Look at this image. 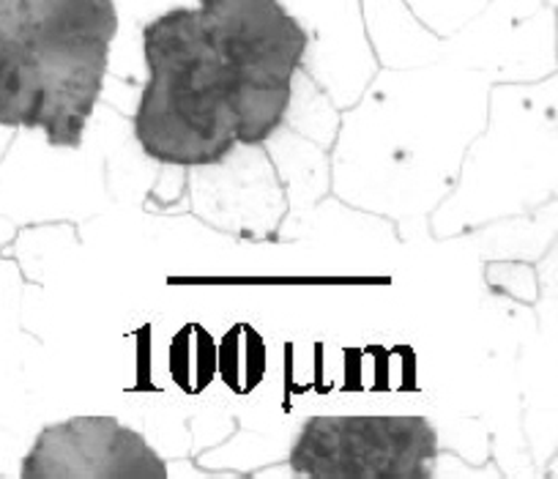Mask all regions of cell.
Listing matches in <instances>:
<instances>
[{"label": "cell", "mask_w": 558, "mask_h": 479, "mask_svg": "<svg viewBox=\"0 0 558 479\" xmlns=\"http://www.w3.org/2000/svg\"><path fill=\"white\" fill-rule=\"evenodd\" d=\"M121 31L116 0H0V127L77 148Z\"/></svg>", "instance_id": "cell-1"}, {"label": "cell", "mask_w": 558, "mask_h": 479, "mask_svg": "<svg viewBox=\"0 0 558 479\" xmlns=\"http://www.w3.org/2000/svg\"><path fill=\"white\" fill-rule=\"evenodd\" d=\"M148 83L134 137L151 159L179 168L219 165L235 148V72L214 50L201 9L170 7L140 28Z\"/></svg>", "instance_id": "cell-2"}, {"label": "cell", "mask_w": 558, "mask_h": 479, "mask_svg": "<svg viewBox=\"0 0 558 479\" xmlns=\"http://www.w3.org/2000/svg\"><path fill=\"white\" fill-rule=\"evenodd\" d=\"M214 50L235 72V143L271 137L288 116L310 52L302 20L282 0H195Z\"/></svg>", "instance_id": "cell-3"}, {"label": "cell", "mask_w": 558, "mask_h": 479, "mask_svg": "<svg viewBox=\"0 0 558 479\" xmlns=\"http://www.w3.org/2000/svg\"><path fill=\"white\" fill-rule=\"evenodd\" d=\"M438 433L425 417H313L291 450V468L313 479H430Z\"/></svg>", "instance_id": "cell-4"}, {"label": "cell", "mask_w": 558, "mask_h": 479, "mask_svg": "<svg viewBox=\"0 0 558 479\" xmlns=\"http://www.w3.org/2000/svg\"><path fill=\"white\" fill-rule=\"evenodd\" d=\"M25 479H165L168 463L116 417H74L39 433L23 460Z\"/></svg>", "instance_id": "cell-5"}, {"label": "cell", "mask_w": 558, "mask_h": 479, "mask_svg": "<svg viewBox=\"0 0 558 479\" xmlns=\"http://www.w3.org/2000/svg\"><path fill=\"white\" fill-rule=\"evenodd\" d=\"M170 379L186 395H201L217 379V343L201 324H186L170 340L168 351Z\"/></svg>", "instance_id": "cell-6"}, {"label": "cell", "mask_w": 558, "mask_h": 479, "mask_svg": "<svg viewBox=\"0 0 558 479\" xmlns=\"http://www.w3.org/2000/svg\"><path fill=\"white\" fill-rule=\"evenodd\" d=\"M217 375L235 395H250L266 375V343L250 324H239L217 346Z\"/></svg>", "instance_id": "cell-7"}]
</instances>
